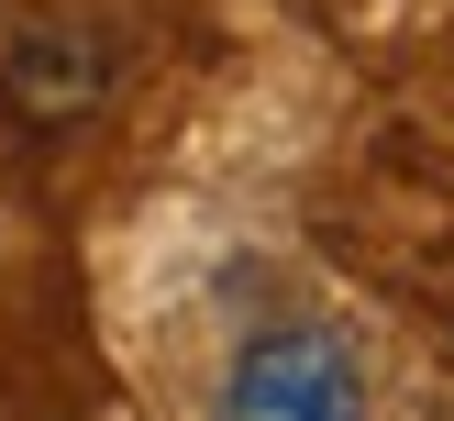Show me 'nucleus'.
Here are the masks:
<instances>
[{"instance_id":"nucleus-2","label":"nucleus","mask_w":454,"mask_h":421,"mask_svg":"<svg viewBox=\"0 0 454 421\" xmlns=\"http://www.w3.org/2000/svg\"><path fill=\"white\" fill-rule=\"evenodd\" d=\"M111 78H122V44L100 34V22H22L12 56H0V100H12L22 133H78L89 111L111 100Z\"/></svg>"},{"instance_id":"nucleus-1","label":"nucleus","mask_w":454,"mask_h":421,"mask_svg":"<svg viewBox=\"0 0 454 421\" xmlns=\"http://www.w3.org/2000/svg\"><path fill=\"white\" fill-rule=\"evenodd\" d=\"M211 421H377V399H366V366L333 322H266L222 366Z\"/></svg>"}]
</instances>
